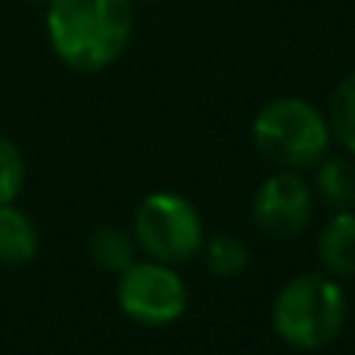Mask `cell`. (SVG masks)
Returning <instances> with one entry per match:
<instances>
[{
  "label": "cell",
  "mask_w": 355,
  "mask_h": 355,
  "mask_svg": "<svg viewBox=\"0 0 355 355\" xmlns=\"http://www.w3.org/2000/svg\"><path fill=\"white\" fill-rule=\"evenodd\" d=\"M25 184V159L10 137L0 135V206L16 202Z\"/></svg>",
  "instance_id": "4fadbf2b"
},
{
  "label": "cell",
  "mask_w": 355,
  "mask_h": 355,
  "mask_svg": "<svg viewBox=\"0 0 355 355\" xmlns=\"http://www.w3.org/2000/svg\"><path fill=\"white\" fill-rule=\"evenodd\" d=\"M252 221L271 240H293L312 221V190L300 172L277 168L265 178L252 200Z\"/></svg>",
  "instance_id": "8992f818"
},
{
  "label": "cell",
  "mask_w": 355,
  "mask_h": 355,
  "mask_svg": "<svg viewBox=\"0 0 355 355\" xmlns=\"http://www.w3.org/2000/svg\"><path fill=\"white\" fill-rule=\"evenodd\" d=\"M315 187H318L321 200L337 212H349L355 209V166L349 159H321L318 175H315Z\"/></svg>",
  "instance_id": "30bf717a"
},
{
  "label": "cell",
  "mask_w": 355,
  "mask_h": 355,
  "mask_svg": "<svg viewBox=\"0 0 355 355\" xmlns=\"http://www.w3.org/2000/svg\"><path fill=\"white\" fill-rule=\"evenodd\" d=\"M37 250H41V237H37V225L31 221V215L12 202L0 206V265L22 268L35 262Z\"/></svg>",
  "instance_id": "52a82bcc"
},
{
  "label": "cell",
  "mask_w": 355,
  "mask_h": 355,
  "mask_svg": "<svg viewBox=\"0 0 355 355\" xmlns=\"http://www.w3.org/2000/svg\"><path fill=\"white\" fill-rule=\"evenodd\" d=\"M206 246V265L212 275L218 277H234L250 265V250L243 246V240L231 237V234H218Z\"/></svg>",
  "instance_id": "7c38bea8"
},
{
  "label": "cell",
  "mask_w": 355,
  "mask_h": 355,
  "mask_svg": "<svg viewBox=\"0 0 355 355\" xmlns=\"http://www.w3.org/2000/svg\"><path fill=\"white\" fill-rule=\"evenodd\" d=\"M135 240L150 259L181 265L193 259L206 243L202 218L190 200L178 193H150L135 212Z\"/></svg>",
  "instance_id": "277c9868"
},
{
  "label": "cell",
  "mask_w": 355,
  "mask_h": 355,
  "mask_svg": "<svg viewBox=\"0 0 355 355\" xmlns=\"http://www.w3.org/2000/svg\"><path fill=\"white\" fill-rule=\"evenodd\" d=\"M327 125H331V135L355 156V72H349L334 87Z\"/></svg>",
  "instance_id": "8fae6325"
},
{
  "label": "cell",
  "mask_w": 355,
  "mask_h": 355,
  "mask_svg": "<svg viewBox=\"0 0 355 355\" xmlns=\"http://www.w3.org/2000/svg\"><path fill=\"white\" fill-rule=\"evenodd\" d=\"M135 35L131 0H50L47 37L53 53L75 72L110 69Z\"/></svg>",
  "instance_id": "6da1fadb"
},
{
  "label": "cell",
  "mask_w": 355,
  "mask_h": 355,
  "mask_svg": "<svg viewBox=\"0 0 355 355\" xmlns=\"http://www.w3.org/2000/svg\"><path fill=\"white\" fill-rule=\"evenodd\" d=\"M318 256L324 268L337 277L355 275V212H337L321 231Z\"/></svg>",
  "instance_id": "ba28073f"
},
{
  "label": "cell",
  "mask_w": 355,
  "mask_h": 355,
  "mask_svg": "<svg viewBox=\"0 0 355 355\" xmlns=\"http://www.w3.org/2000/svg\"><path fill=\"white\" fill-rule=\"evenodd\" d=\"M147 3H153V0H147Z\"/></svg>",
  "instance_id": "5bb4252c"
},
{
  "label": "cell",
  "mask_w": 355,
  "mask_h": 355,
  "mask_svg": "<svg viewBox=\"0 0 355 355\" xmlns=\"http://www.w3.org/2000/svg\"><path fill=\"white\" fill-rule=\"evenodd\" d=\"M116 300L131 321L147 327H166L187 309V287L166 262H135L119 275Z\"/></svg>",
  "instance_id": "5b68a950"
},
{
  "label": "cell",
  "mask_w": 355,
  "mask_h": 355,
  "mask_svg": "<svg viewBox=\"0 0 355 355\" xmlns=\"http://www.w3.org/2000/svg\"><path fill=\"white\" fill-rule=\"evenodd\" d=\"M346 324V296L331 277L300 275L275 296L271 327L293 349H321Z\"/></svg>",
  "instance_id": "3957f363"
},
{
  "label": "cell",
  "mask_w": 355,
  "mask_h": 355,
  "mask_svg": "<svg viewBox=\"0 0 355 355\" xmlns=\"http://www.w3.org/2000/svg\"><path fill=\"white\" fill-rule=\"evenodd\" d=\"M331 125L312 103L300 97H281L262 106L252 122L256 150L275 168L302 172L318 166L331 147Z\"/></svg>",
  "instance_id": "7a4b0ae2"
},
{
  "label": "cell",
  "mask_w": 355,
  "mask_h": 355,
  "mask_svg": "<svg viewBox=\"0 0 355 355\" xmlns=\"http://www.w3.org/2000/svg\"><path fill=\"white\" fill-rule=\"evenodd\" d=\"M91 259L97 268L122 275L125 268H131L137 262V240L122 227H97L91 234Z\"/></svg>",
  "instance_id": "9c48e42d"
}]
</instances>
